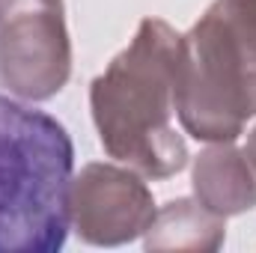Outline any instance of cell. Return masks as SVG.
I'll return each mask as SVG.
<instances>
[{"mask_svg": "<svg viewBox=\"0 0 256 253\" xmlns=\"http://www.w3.org/2000/svg\"><path fill=\"white\" fill-rule=\"evenodd\" d=\"M179 33L161 18H143L131 45L90 86V108L104 152L146 179H170L188 164V146L173 126Z\"/></svg>", "mask_w": 256, "mask_h": 253, "instance_id": "cell-1", "label": "cell"}, {"mask_svg": "<svg viewBox=\"0 0 256 253\" xmlns=\"http://www.w3.org/2000/svg\"><path fill=\"white\" fill-rule=\"evenodd\" d=\"M72 137L54 116L0 96V253H57L72 224Z\"/></svg>", "mask_w": 256, "mask_h": 253, "instance_id": "cell-2", "label": "cell"}, {"mask_svg": "<svg viewBox=\"0 0 256 253\" xmlns=\"http://www.w3.org/2000/svg\"><path fill=\"white\" fill-rule=\"evenodd\" d=\"M176 114L206 143H232L256 116V0H214L179 36Z\"/></svg>", "mask_w": 256, "mask_h": 253, "instance_id": "cell-3", "label": "cell"}, {"mask_svg": "<svg viewBox=\"0 0 256 253\" xmlns=\"http://www.w3.org/2000/svg\"><path fill=\"white\" fill-rule=\"evenodd\" d=\"M72 48L63 0H0V78L33 102L57 96L68 80Z\"/></svg>", "mask_w": 256, "mask_h": 253, "instance_id": "cell-4", "label": "cell"}, {"mask_svg": "<svg viewBox=\"0 0 256 253\" xmlns=\"http://www.w3.org/2000/svg\"><path fill=\"white\" fill-rule=\"evenodd\" d=\"M149 188L122 167L86 164L72 179V220L90 244H122L149 230L155 218Z\"/></svg>", "mask_w": 256, "mask_h": 253, "instance_id": "cell-5", "label": "cell"}, {"mask_svg": "<svg viewBox=\"0 0 256 253\" xmlns=\"http://www.w3.org/2000/svg\"><path fill=\"white\" fill-rule=\"evenodd\" d=\"M194 194L208 212L230 218L256 206V170L230 143L206 149L194 164Z\"/></svg>", "mask_w": 256, "mask_h": 253, "instance_id": "cell-6", "label": "cell"}, {"mask_svg": "<svg viewBox=\"0 0 256 253\" xmlns=\"http://www.w3.org/2000/svg\"><path fill=\"white\" fill-rule=\"evenodd\" d=\"M224 242V218L208 212L202 202L194 200H173L161 212H155L146 230L149 250H179V248H200L218 250Z\"/></svg>", "mask_w": 256, "mask_h": 253, "instance_id": "cell-7", "label": "cell"}, {"mask_svg": "<svg viewBox=\"0 0 256 253\" xmlns=\"http://www.w3.org/2000/svg\"><path fill=\"white\" fill-rule=\"evenodd\" d=\"M244 155H248V161H250V167L256 170V128L250 131V137H248V146H244Z\"/></svg>", "mask_w": 256, "mask_h": 253, "instance_id": "cell-8", "label": "cell"}]
</instances>
